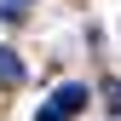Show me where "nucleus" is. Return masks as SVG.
Listing matches in <instances>:
<instances>
[{"instance_id": "nucleus-4", "label": "nucleus", "mask_w": 121, "mask_h": 121, "mask_svg": "<svg viewBox=\"0 0 121 121\" xmlns=\"http://www.w3.org/2000/svg\"><path fill=\"white\" fill-rule=\"evenodd\" d=\"M35 121H69V115L58 110V104H40V110H35Z\"/></svg>"}, {"instance_id": "nucleus-3", "label": "nucleus", "mask_w": 121, "mask_h": 121, "mask_svg": "<svg viewBox=\"0 0 121 121\" xmlns=\"http://www.w3.org/2000/svg\"><path fill=\"white\" fill-rule=\"evenodd\" d=\"M104 104H110V110L121 115V81H104Z\"/></svg>"}, {"instance_id": "nucleus-2", "label": "nucleus", "mask_w": 121, "mask_h": 121, "mask_svg": "<svg viewBox=\"0 0 121 121\" xmlns=\"http://www.w3.org/2000/svg\"><path fill=\"white\" fill-rule=\"evenodd\" d=\"M0 81H6V86L23 81V64H17V52H12V46H0Z\"/></svg>"}, {"instance_id": "nucleus-1", "label": "nucleus", "mask_w": 121, "mask_h": 121, "mask_svg": "<svg viewBox=\"0 0 121 121\" xmlns=\"http://www.w3.org/2000/svg\"><path fill=\"white\" fill-rule=\"evenodd\" d=\"M52 104H58L64 115H75V110H86V104H92V92H86L81 81H69V86H58V98H52Z\"/></svg>"}, {"instance_id": "nucleus-5", "label": "nucleus", "mask_w": 121, "mask_h": 121, "mask_svg": "<svg viewBox=\"0 0 121 121\" xmlns=\"http://www.w3.org/2000/svg\"><path fill=\"white\" fill-rule=\"evenodd\" d=\"M0 12H6V17H23V12H29V0H0Z\"/></svg>"}]
</instances>
